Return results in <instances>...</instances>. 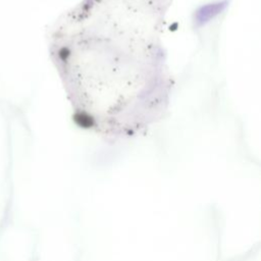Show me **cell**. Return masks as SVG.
Segmentation results:
<instances>
[{
  "label": "cell",
  "instance_id": "1",
  "mask_svg": "<svg viewBox=\"0 0 261 261\" xmlns=\"http://www.w3.org/2000/svg\"><path fill=\"white\" fill-rule=\"evenodd\" d=\"M170 0H83L53 36L52 54L75 116L130 135L163 114L170 79L161 25Z\"/></svg>",
  "mask_w": 261,
  "mask_h": 261
}]
</instances>
